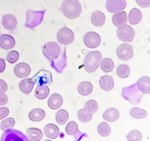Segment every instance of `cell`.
Masks as SVG:
<instances>
[{
  "mask_svg": "<svg viewBox=\"0 0 150 141\" xmlns=\"http://www.w3.org/2000/svg\"><path fill=\"white\" fill-rule=\"evenodd\" d=\"M61 10L67 18L76 19L82 12V6L78 0H64Z\"/></svg>",
  "mask_w": 150,
  "mask_h": 141,
  "instance_id": "obj_1",
  "label": "cell"
},
{
  "mask_svg": "<svg viewBox=\"0 0 150 141\" xmlns=\"http://www.w3.org/2000/svg\"><path fill=\"white\" fill-rule=\"evenodd\" d=\"M102 54L98 50L89 52L85 56L83 60V68L88 73H92L96 72L100 65Z\"/></svg>",
  "mask_w": 150,
  "mask_h": 141,
  "instance_id": "obj_2",
  "label": "cell"
},
{
  "mask_svg": "<svg viewBox=\"0 0 150 141\" xmlns=\"http://www.w3.org/2000/svg\"><path fill=\"white\" fill-rule=\"evenodd\" d=\"M43 54L49 60H56L60 53V47L56 42H48L43 47Z\"/></svg>",
  "mask_w": 150,
  "mask_h": 141,
  "instance_id": "obj_3",
  "label": "cell"
},
{
  "mask_svg": "<svg viewBox=\"0 0 150 141\" xmlns=\"http://www.w3.org/2000/svg\"><path fill=\"white\" fill-rule=\"evenodd\" d=\"M116 35L120 41L124 42H131L134 38L135 33L133 28L126 24L124 26L118 28L116 30Z\"/></svg>",
  "mask_w": 150,
  "mask_h": 141,
  "instance_id": "obj_4",
  "label": "cell"
},
{
  "mask_svg": "<svg viewBox=\"0 0 150 141\" xmlns=\"http://www.w3.org/2000/svg\"><path fill=\"white\" fill-rule=\"evenodd\" d=\"M57 40L59 43L64 45H68L72 43L74 40V34L69 28H61L57 33Z\"/></svg>",
  "mask_w": 150,
  "mask_h": 141,
  "instance_id": "obj_5",
  "label": "cell"
},
{
  "mask_svg": "<svg viewBox=\"0 0 150 141\" xmlns=\"http://www.w3.org/2000/svg\"><path fill=\"white\" fill-rule=\"evenodd\" d=\"M116 54L118 58L122 61H127L132 58L134 54L133 47L128 44H122L117 47Z\"/></svg>",
  "mask_w": 150,
  "mask_h": 141,
  "instance_id": "obj_6",
  "label": "cell"
},
{
  "mask_svg": "<svg viewBox=\"0 0 150 141\" xmlns=\"http://www.w3.org/2000/svg\"><path fill=\"white\" fill-rule=\"evenodd\" d=\"M84 44L87 47L93 49L96 48L101 44V37L95 32H89L83 37Z\"/></svg>",
  "mask_w": 150,
  "mask_h": 141,
  "instance_id": "obj_7",
  "label": "cell"
},
{
  "mask_svg": "<svg viewBox=\"0 0 150 141\" xmlns=\"http://www.w3.org/2000/svg\"><path fill=\"white\" fill-rule=\"evenodd\" d=\"M125 0H107L106 9L110 13H117L122 11L126 8Z\"/></svg>",
  "mask_w": 150,
  "mask_h": 141,
  "instance_id": "obj_8",
  "label": "cell"
},
{
  "mask_svg": "<svg viewBox=\"0 0 150 141\" xmlns=\"http://www.w3.org/2000/svg\"><path fill=\"white\" fill-rule=\"evenodd\" d=\"M15 76L19 78H24L29 76L31 74V68L27 63L21 62L17 64L14 69Z\"/></svg>",
  "mask_w": 150,
  "mask_h": 141,
  "instance_id": "obj_9",
  "label": "cell"
},
{
  "mask_svg": "<svg viewBox=\"0 0 150 141\" xmlns=\"http://www.w3.org/2000/svg\"><path fill=\"white\" fill-rule=\"evenodd\" d=\"M2 23L3 27L7 30H13L17 26V20L13 14H5L2 18Z\"/></svg>",
  "mask_w": 150,
  "mask_h": 141,
  "instance_id": "obj_10",
  "label": "cell"
},
{
  "mask_svg": "<svg viewBox=\"0 0 150 141\" xmlns=\"http://www.w3.org/2000/svg\"><path fill=\"white\" fill-rule=\"evenodd\" d=\"M112 21L113 25L116 26V27L120 28L126 25L128 22V16L126 12L122 11L115 13V14L112 17Z\"/></svg>",
  "mask_w": 150,
  "mask_h": 141,
  "instance_id": "obj_11",
  "label": "cell"
},
{
  "mask_svg": "<svg viewBox=\"0 0 150 141\" xmlns=\"http://www.w3.org/2000/svg\"><path fill=\"white\" fill-rule=\"evenodd\" d=\"M15 40L11 35L4 34L0 37V47L2 49L11 50L15 46Z\"/></svg>",
  "mask_w": 150,
  "mask_h": 141,
  "instance_id": "obj_12",
  "label": "cell"
},
{
  "mask_svg": "<svg viewBox=\"0 0 150 141\" xmlns=\"http://www.w3.org/2000/svg\"><path fill=\"white\" fill-rule=\"evenodd\" d=\"M99 85L103 90L108 92V91L112 90L114 87V80L110 75H104L100 78Z\"/></svg>",
  "mask_w": 150,
  "mask_h": 141,
  "instance_id": "obj_13",
  "label": "cell"
},
{
  "mask_svg": "<svg viewBox=\"0 0 150 141\" xmlns=\"http://www.w3.org/2000/svg\"><path fill=\"white\" fill-rule=\"evenodd\" d=\"M63 104V98L58 93H54L51 95L47 101V104L52 110H57L62 107Z\"/></svg>",
  "mask_w": 150,
  "mask_h": 141,
  "instance_id": "obj_14",
  "label": "cell"
},
{
  "mask_svg": "<svg viewBox=\"0 0 150 141\" xmlns=\"http://www.w3.org/2000/svg\"><path fill=\"white\" fill-rule=\"evenodd\" d=\"M35 86V81L32 78H26L21 80L19 83V89L24 94L30 93L33 89V87Z\"/></svg>",
  "mask_w": 150,
  "mask_h": 141,
  "instance_id": "obj_15",
  "label": "cell"
},
{
  "mask_svg": "<svg viewBox=\"0 0 150 141\" xmlns=\"http://www.w3.org/2000/svg\"><path fill=\"white\" fill-rule=\"evenodd\" d=\"M44 133L47 137L50 139H56L59 135V129L55 124L50 123L45 127Z\"/></svg>",
  "mask_w": 150,
  "mask_h": 141,
  "instance_id": "obj_16",
  "label": "cell"
},
{
  "mask_svg": "<svg viewBox=\"0 0 150 141\" xmlns=\"http://www.w3.org/2000/svg\"><path fill=\"white\" fill-rule=\"evenodd\" d=\"M137 85L139 90L144 94H149L150 92V78L148 76L141 77L137 82Z\"/></svg>",
  "mask_w": 150,
  "mask_h": 141,
  "instance_id": "obj_17",
  "label": "cell"
},
{
  "mask_svg": "<svg viewBox=\"0 0 150 141\" xmlns=\"http://www.w3.org/2000/svg\"><path fill=\"white\" fill-rule=\"evenodd\" d=\"M106 21V17L103 12L100 11H94L91 16V22L95 26H102Z\"/></svg>",
  "mask_w": 150,
  "mask_h": 141,
  "instance_id": "obj_18",
  "label": "cell"
},
{
  "mask_svg": "<svg viewBox=\"0 0 150 141\" xmlns=\"http://www.w3.org/2000/svg\"><path fill=\"white\" fill-rule=\"evenodd\" d=\"M26 137L30 141H39L42 139L43 133L39 128H29L26 130Z\"/></svg>",
  "mask_w": 150,
  "mask_h": 141,
  "instance_id": "obj_19",
  "label": "cell"
},
{
  "mask_svg": "<svg viewBox=\"0 0 150 141\" xmlns=\"http://www.w3.org/2000/svg\"><path fill=\"white\" fill-rule=\"evenodd\" d=\"M119 118H120V111L114 107L108 108L103 113V119H105L108 122H110V123L115 122Z\"/></svg>",
  "mask_w": 150,
  "mask_h": 141,
  "instance_id": "obj_20",
  "label": "cell"
},
{
  "mask_svg": "<svg viewBox=\"0 0 150 141\" xmlns=\"http://www.w3.org/2000/svg\"><path fill=\"white\" fill-rule=\"evenodd\" d=\"M46 116L45 111L41 108L33 109L29 112V118L33 122H40L42 121Z\"/></svg>",
  "mask_w": 150,
  "mask_h": 141,
  "instance_id": "obj_21",
  "label": "cell"
},
{
  "mask_svg": "<svg viewBox=\"0 0 150 141\" xmlns=\"http://www.w3.org/2000/svg\"><path fill=\"white\" fill-rule=\"evenodd\" d=\"M77 91L81 95L87 96V95H90L93 91V86L90 82H81L77 86Z\"/></svg>",
  "mask_w": 150,
  "mask_h": 141,
  "instance_id": "obj_22",
  "label": "cell"
},
{
  "mask_svg": "<svg viewBox=\"0 0 150 141\" xmlns=\"http://www.w3.org/2000/svg\"><path fill=\"white\" fill-rule=\"evenodd\" d=\"M128 20L131 25H137L142 20V13L138 9L134 8L131 10L128 15Z\"/></svg>",
  "mask_w": 150,
  "mask_h": 141,
  "instance_id": "obj_23",
  "label": "cell"
},
{
  "mask_svg": "<svg viewBox=\"0 0 150 141\" xmlns=\"http://www.w3.org/2000/svg\"><path fill=\"white\" fill-rule=\"evenodd\" d=\"M50 93V89L46 85H38L35 91V95L39 100L45 99Z\"/></svg>",
  "mask_w": 150,
  "mask_h": 141,
  "instance_id": "obj_24",
  "label": "cell"
},
{
  "mask_svg": "<svg viewBox=\"0 0 150 141\" xmlns=\"http://www.w3.org/2000/svg\"><path fill=\"white\" fill-rule=\"evenodd\" d=\"M100 65H101V68L103 72H106V73H109L113 70L115 64L111 59L104 58V60H101Z\"/></svg>",
  "mask_w": 150,
  "mask_h": 141,
  "instance_id": "obj_25",
  "label": "cell"
},
{
  "mask_svg": "<svg viewBox=\"0 0 150 141\" xmlns=\"http://www.w3.org/2000/svg\"><path fill=\"white\" fill-rule=\"evenodd\" d=\"M69 118V114L65 110H60L56 114V120L59 125H63L67 123Z\"/></svg>",
  "mask_w": 150,
  "mask_h": 141,
  "instance_id": "obj_26",
  "label": "cell"
},
{
  "mask_svg": "<svg viewBox=\"0 0 150 141\" xmlns=\"http://www.w3.org/2000/svg\"><path fill=\"white\" fill-rule=\"evenodd\" d=\"M77 117H78V119L80 122L84 123H88V122L91 121V119H92V113L86 111L85 108L81 109L77 113Z\"/></svg>",
  "mask_w": 150,
  "mask_h": 141,
  "instance_id": "obj_27",
  "label": "cell"
},
{
  "mask_svg": "<svg viewBox=\"0 0 150 141\" xmlns=\"http://www.w3.org/2000/svg\"><path fill=\"white\" fill-rule=\"evenodd\" d=\"M130 115L135 119H143L147 116V112L143 109L134 107L131 110Z\"/></svg>",
  "mask_w": 150,
  "mask_h": 141,
  "instance_id": "obj_28",
  "label": "cell"
},
{
  "mask_svg": "<svg viewBox=\"0 0 150 141\" xmlns=\"http://www.w3.org/2000/svg\"><path fill=\"white\" fill-rule=\"evenodd\" d=\"M116 74L120 78H127L130 74V68L127 65H120L117 67Z\"/></svg>",
  "mask_w": 150,
  "mask_h": 141,
  "instance_id": "obj_29",
  "label": "cell"
},
{
  "mask_svg": "<svg viewBox=\"0 0 150 141\" xmlns=\"http://www.w3.org/2000/svg\"><path fill=\"white\" fill-rule=\"evenodd\" d=\"M98 132L101 137L109 136L111 132V128L107 123H101L98 126Z\"/></svg>",
  "mask_w": 150,
  "mask_h": 141,
  "instance_id": "obj_30",
  "label": "cell"
},
{
  "mask_svg": "<svg viewBox=\"0 0 150 141\" xmlns=\"http://www.w3.org/2000/svg\"><path fill=\"white\" fill-rule=\"evenodd\" d=\"M14 125H15V119L14 118H6L1 123V129L3 131L11 130L14 128Z\"/></svg>",
  "mask_w": 150,
  "mask_h": 141,
  "instance_id": "obj_31",
  "label": "cell"
},
{
  "mask_svg": "<svg viewBox=\"0 0 150 141\" xmlns=\"http://www.w3.org/2000/svg\"><path fill=\"white\" fill-rule=\"evenodd\" d=\"M84 108L86 111H89L91 113H95L97 112L98 109V104L97 101L95 100H89L86 102L85 107Z\"/></svg>",
  "mask_w": 150,
  "mask_h": 141,
  "instance_id": "obj_32",
  "label": "cell"
},
{
  "mask_svg": "<svg viewBox=\"0 0 150 141\" xmlns=\"http://www.w3.org/2000/svg\"><path fill=\"white\" fill-rule=\"evenodd\" d=\"M78 131V125L74 121H71L65 127V131L68 135H74Z\"/></svg>",
  "mask_w": 150,
  "mask_h": 141,
  "instance_id": "obj_33",
  "label": "cell"
},
{
  "mask_svg": "<svg viewBox=\"0 0 150 141\" xmlns=\"http://www.w3.org/2000/svg\"><path fill=\"white\" fill-rule=\"evenodd\" d=\"M127 140L130 141H139L142 140V134L137 130H132L127 136Z\"/></svg>",
  "mask_w": 150,
  "mask_h": 141,
  "instance_id": "obj_34",
  "label": "cell"
},
{
  "mask_svg": "<svg viewBox=\"0 0 150 141\" xmlns=\"http://www.w3.org/2000/svg\"><path fill=\"white\" fill-rule=\"evenodd\" d=\"M20 58V54L17 50H12L9 52L7 55V61L11 64H14L18 61Z\"/></svg>",
  "mask_w": 150,
  "mask_h": 141,
  "instance_id": "obj_35",
  "label": "cell"
},
{
  "mask_svg": "<svg viewBox=\"0 0 150 141\" xmlns=\"http://www.w3.org/2000/svg\"><path fill=\"white\" fill-rule=\"evenodd\" d=\"M9 109L8 107H0V120L4 118H6L9 115Z\"/></svg>",
  "mask_w": 150,
  "mask_h": 141,
  "instance_id": "obj_36",
  "label": "cell"
},
{
  "mask_svg": "<svg viewBox=\"0 0 150 141\" xmlns=\"http://www.w3.org/2000/svg\"><path fill=\"white\" fill-rule=\"evenodd\" d=\"M8 101V98L5 92H0V106H4Z\"/></svg>",
  "mask_w": 150,
  "mask_h": 141,
  "instance_id": "obj_37",
  "label": "cell"
},
{
  "mask_svg": "<svg viewBox=\"0 0 150 141\" xmlns=\"http://www.w3.org/2000/svg\"><path fill=\"white\" fill-rule=\"evenodd\" d=\"M136 2L142 8H149L150 6V0H136Z\"/></svg>",
  "mask_w": 150,
  "mask_h": 141,
  "instance_id": "obj_38",
  "label": "cell"
},
{
  "mask_svg": "<svg viewBox=\"0 0 150 141\" xmlns=\"http://www.w3.org/2000/svg\"><path fill=\"white\" fill-rule=\"evenodd\" d=\"M8 90V84L5 80L0 79V92H5Z\"/></svg>",
  "mask_w": 150,
  "mask_h": 141,
  "instance_id": "obj_39",
  "label": "cell"
},
{
  "mask_svg": "<svg viewBox=\"0 0 150 141\" xmlns=\"http://www.w3.org/2000/svg\"><path fill=\"white\" fill-rule=\"evenodd\" d=\"M5 61L3 59H0V73H2V72L5 71Z\"/></svg>",
  "mask_w": 150,
  "mask_h": 141,
  "instance_id": "obj_40",
  "label": "cell"
}]
</instances>
